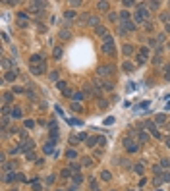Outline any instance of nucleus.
I'll list each match as a JSON object with an SVG mask.
<instances>
[{"label":"nucleus","mask_w":170,"mask_h":191,"mask_svg":"<svg viewBox=\"0 0 170 191\" xmlns=\"http://www.w3.org/2000/svg\"><path fill=\"white\" fill-rule=\"evenodd\" d=\"M103 52H104V54H114V52H116V48H114V43H112V39H110V41H106V43L103 45Z\"/></svg>","instance_id":"f257e3e1"},{"label":"nucleus","mask_w":170,"mask_h":191,"mask_svg":"<svg viewBox=\"0 0 170 191\" xmlns=\"http://www.w3.org/2000/svg\"><path fill=\"white\" fill-rule=\"evenodd\" d=\"M145 19H147V10H145V8H139V12L135 14V21L141 23V21H145Z\"/></svg>","instance_id":"f03ea898"},{"label":"nucleus","mask_w":170,"mask_h":191,"mask_svg":"<svg viewBox=\"0 0 170 191\" xmlns=\"http://www.w3.org/2000/svg\"><path fill=\"white\" fill-rule=\"evenodd\" d=\"M31 64H33V66H39V64H45V62H43V58L39 54H33L31 56Z\"/></svg>","instance_id":"7ed1b4c3"},{"label":"nucleus","mask_w":170,"mask_h":191,"mask_svg":"<svg viewBox=\"0 0 170 191\" xmlns=\"http://www.w3.org/2000/svg\"><path fill=\"white\" fill-rule=\"evenodd\" d=\"M43 70H45V64H39V66H31V72H33L35 75H39V73H41Z\"/></svg>","instance_id":"20e7f679"},{"label":"nucleus","mask_w":170,"mask_h":191,"mask_svg":"<svg viewBox=\"0 0 170 191\" xmlns=\"http://www.w3.org/2000/svg\"><path fill=\"white\" fill-rule=\"evenodd\" d=\"M126 145H128V151H130V153H135V151H137V149H139V147H137V145H135V143H132V141H130V139H126Z\"/></svg>","instance_id":"39448f33"},{"label":"nucleus","mask_w":170,"mask_h":191,"mask_svg":"<svg viewBox=\"0 0 170 191\" xmlns=\"http://www.w3.org/2000/svg\"><path fill=\"white\" fill-rule=\"evenodd\" d=\"M108 73H112V68L108 66V68H99V75H108Z\"/></svg>","instance_id":"423d86ee"},{"label":"nucleus","mask_w":170,"mask_h":191,"mask_svg":"<svg viewBox=\"0 0 170 191\" xmlns=\"http://www.w3.org/2000/svg\"><path fill=\"white\" fill-rule=\"evenodd\" d=\"M12 118H21V108L16 106V108L12 110Z\"/></svg>","instance_id":"0eeeda50"},{"label":"nucleus","mask_w":170,"mask_h":191,"mask_svg":"<svg viewBox=\"0 0 170 191\" xmlns=\"http://www.w3.org/2000/svg\"><path fill=\"white\" fill-rule=\"evenodd\" d=\"M122 25H124V31H126V29H128V31H133V23H132V21H124V23H122Z\"/></svg>","instance_id":"6e6552de"},{"label":"nucleus","mask_w":170,"mask_h":191,"mask_svg":"<svg viewBox=\"0 0 170 191\" xmlns=\"http://www.w3.org/2000/svg\"><path fill=\"white\" fill-rule=\"evenodd\" d=\"M10 66H12V62H10L8 58H4V60H2V68H4V70H8Z\"/></svg>","instance_id":"1a4fd4ad"},{"label":"nucleus","mask_w":170,"mask_h":191,"mask_svg":"<svg viewBox=\"0 0 170 191\" xmlns=\"http://www.w3.org/2000/svg\"><path fill=\"white\" fill-rule=\"evenodd\" d=\"M6 79H8V81H14V79H16V72H8V73H6Z\"/></svg>","instance_id":"9d476101"},{"label":"nucleus","mask_w":170,"mask_h":191,"mask_svg":"<svg viewBox=\"0 0 170 191\" xmlns=\"http://www.w3.org/2000/svg\"><path fill=\"white\" fill-rule=\"evenodd\" d=\"M87 145H89V147H95V145H97V137H89V139H87Z\"/></svg>","instance_id":"9b49d317"},{"label":"nucleus","mask_w":170,"mask_h":191,"mask_svg":"<svg viewBox=\"0 0 170 191\" xmlns=\"http://www.w3.org/2000/svg\"><path fill=\"white\" fill-rule=\"evenodd\" d=\"M89 23H91V25H97V27H99V18H95V16H91V19H89Z\"/></svg>","instance_id":"f8f14e48"},{"label":"nucleus","mask_w":170,"mask_h":191,"mask_svg":"<svg viewBox=\"0 0 170 191\" xmlns=\"http://www.w3.org/2000/svg\"><path fill=\"white\" fill-rule=\"evenodd\" d=\"M97 33H99V35H104V37H108V35H106V29H104V27H101V25L97 27Z\"/></svg>","instance_id":"ddd939ff"},{"label":"nucleus","mask_w":170,"mask_h":191,"mask_svg":"<svg viewBox=\"0 0 170 191\" xmlns=\"http://www.w3.org/2000/svg\"><path fill=\"white\" fill-rule=\"evenodd\" d=\"M122 50H124V54H132V50H133V48H132L130 45H126V46H124Z\"/></svg>","instance_id":"4468645a"},{"label":"nucleus","mask_w":170,"mask_h":191,"mask_svg":"<svg viewBox=\"0 0 170 191\" xmlns=\"http://www.w3.org/2000/svg\"><path fill=\"white\" fill-rule=\"evenodd\" d=\"M124 70H126V72H133V66H132L130 62H126V64H124Z\"/></svg>","instance_id":"2eb2a0df"},{"label":"nucleus","mask_w":170,"mask_h":191,"mask_svg":"<svg viewBox=\"0 0 170 191\" xmlns=\"http://www.w3.org/2000/svg\"><path fill=\"white\" fill-rule=\"evenodd\" d=\"M101 178H103L104 182H108V180H110L112 176H110V172H103V176H101Z\"/></svg>","instance_id":"dca6fc26"},{"label":"nucleus","mask_w":170,"mask_h":191,"mask_svg":"<svg viewBox=\"0 0 170 191\" xmlns=\"http://www.w3.org/2000/svg\"><path fill=\"white\" fill-rule=\"evenodd\" d=\"M99 10H108V4L106 2H99Z\"/></svg>","instance_id":"f3484780"},{"label":"nucleus","mask_w":170,"mask_h":191,"mask_svg":"<svg viewBox=\"0 0 170 191\" xmlns=\"http://www.w3.org/2000/svg\"><path fill=\"white\" fill-rule=\"evenodd\" d=\"M54 56H56V58H60V56H62V48H60V46H56V48H54Z\"/></svg>","instance_id":"a211bd4d"},{"label":"nucleus","mask_w":170,"mask_h":191,"mask_svg":"<svg viewBox=\"0 0 170 191\" xmlns=\"http://www.w3.org/2000/svg\"><path fill=\"white\" fill-rule=\"evenodd\" d=\"M56 87H58V89H62V91H66V83H64V81H58Z\"/></svg>","instance_id":"6ab92c4d"},{"label":"nucleus","mask_w":170,"mask_h":191,"mask_svg":"<svg viewBox=\"0 0 170 191\" xmlns=\"http://www.w3.org/2000/svg\"><path fill=\"white\" fill-rule=\"evenodd\" d=\"M74 18H76L74 12H66V19H74Z\"/></svg>","instance_id":"aec40b11"},{"label":"nucleus","mask_w":170,"mask_h":191,"mask_svg":"<svg viewBox=\"0 0 170 191\" xmlns=\"http://www.w3.org/2000/svg\"><path fill=\"white\" fill-rule=\"evenodd\" d=\"M162 122H164V114H159L157 116V124H162Z\"/></svg>","instance_id":"412c9836"},{"label":"nucleus","mask_w":170,"mask_h":191,"mask_svg":"<svg viewBox=\"0 0 170 191\" xmlns=\"http://www.w3.org/2000/svg\"><path fill=\"white\" fill-rule=\"evenodd\" d=\"M52 147H54V145H52V143H48V145L45 147V153H52Z\"/></svg>","instance_id":"4be33fe9"},{"label":"nucleus","mask_w":170,"mask_h":191,"mask_svg":"<svg viewBox=\"0 0 170 191\" xmlns=\"http://www.w3.org/2000/svg\"><path fill=\"white\" fill-rule=\"evenodd\" d=\"M79 182H81V176H79V174H76V176H74V183H76V185H77V183H79Z\"/></svg>","instance_id":"5701e85b"},{"label":"nucleus","mask_w":170,"mask_h":191,"mask_svg":"<svg viewBox=\"0 0 170 191\" xmlns=\"http://www.w3.org/2000/svg\"><path fill=\"white\" fill-rule=\"evenodd\" d=\"M70 168H72V170H74V172H77V170H79V164L72 162V164H70Z\"/></svg>","instance_id":"b1692460"},{"label":"nucleus","mask_w":170,"mask_h":191,"mask_svg":"<svg viewBox=\"0 0 170 191\" xmlns=\"http://www.w3.org/2000/svg\"><path fill=\"white\" fill-rule=\"evenodd\" d=\"M81 99H83L81 93H76V95H74V100H81Z\"/></svg>","instance_id":"393cba45"},{"label":"nucleus","mask_w":170,"mask_h":191,"mask_svg":"<svg viewBox=\"0 0 170 191\" xmlns=\"http://www.w3.org/2000/svg\"><path fill=\"white\" fill-rule=\"evenodd\" d=\"M10 100H12V95L6 93V95H4V102H10Z\"/></svg>","instance_id":"a878e982"},{"label":"nucleus","mask_w":170,"mask_h":191,"mask_svg":"<svg viewBox=\"0 0 170 191\" xmlns=\"http://www.w3.org/2000/svg\"><path fill=\"white\" fill-rule=\"evenodd\" d=\"M14 178H16V176H14V174H8V176H6V178H4V182H12V180H14Z\"/></svg>","instance_id":"bb28decb"},{"label":"nucleus","mask_w":170,"mask_h":191,"mask_svg":"<svg viewBox=\"0 0 170 191\" xmlns=\"http://www.w3.org/2000/svg\"><path fill=\"white\" fill-rule=\"evenodd\" d=\"M60 37H62V39H68V37H70V33H68V31H62V33H60Z\"/></svg>","instance_id":"cd10ccee"},{"label":"nucleus","mask_w":170,"mask_h":191,"mask_svg":"<svg viewBox=\"0 0 170 191\" xmlns=\"http://www.w3.org/2000/svg\"><path fill=\"white\" fill-rule=\"evenodd\" d=\"M135 172H139V174H141V172H143V164H137V166H135Z\"/></svg>","instance_id":"c85d7f7f"},{"label":"nucleus","mask_w":170,"mask_h":191,"mask_svg":"<svg viewBox=\"0 0 170 191\" xmlns=\"http://www.w3.org/2000/svg\"><path fill=\"white\" fill-rule=\"evenodd\" d=\"M72 108H74V110H81V106H79L77 102H74V104H72Z\"/></svg>","instance_id":"c756f323"},{"label":"nucleus","mask_w":170,"mask_h":191,"mask_svg":"<svg viewBox=\"0 0 170 191\" xmlns=\"http://www.w3.org/2000/svg\"><path fill=\"white\" fill-rule=\"evenodd\" d=\"M33 126H35V124H33L31 120H27V122H25V127H33Z\"/></svg>","instance_id":"7c9ffc66"},{"label":"nucleus","mask_w":170,"mask_h":191,"mask_svg":"<svg viewBox=\"0 0 170 191\" xmlns=\"http://www.w3.org/2000/svg\"><path fill=\"white\" fill-rule=\"evenodd\" d=\"M139 139H141V141H147L149 137H147V133H141V135H139Z\"/></svg>","instance_id":"2f4dec72"},{"label":"nucleus","mask_w":170,"mask_h":191,"mask_svg":"<svg viewBox=\"0 0 170 191\" xmlns=\"http://www.w3.org/2000/svg\"><path fill=\"white\" fill-rule=\"evenodd\" d=\"M166 145H168V147H170V139H166Z\"/></svg>","instance_id":"473e14b6"},{"label":"nucleus","mask_w":170,"mask_h":191,"mask_svg":"<svg viewBox=\"0 0 170 191\" xmlns=\"http://www.w3.org/2000/svg\"><path fill=\"white\" fill-rule=\"evenodd\" d=\"M14 191H16V189H14Z\"/></svg>","instance_id":"72a5a7b5"}]
</instances>
